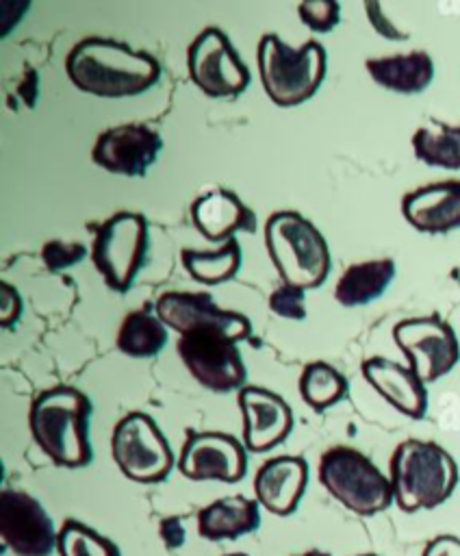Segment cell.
<instances>
[{"label":"cell","mask_w":460,"mask_h":556,"mask_svg":"<svg viewBox=\"0 0 460 556\" xmlns=\"http://www.w3.org/2000/svg\"><path fill=\"white\" fill-rule=\"evenodd\" d=\"M65 72L78 91L100 98H128L148 91L161 78V63L113 37L91 35L72 46Z\"/></svg>","instance_id":"obj_1"},{"label":"cell","mask_w":460,"mask_h":556,"mask_svg":"<svg viewBox=\"0 0 460 556\" xmlns=\"http://www.w3.org/2000/svg\"><path fill=\"white\" fill-rule=\"evenodd\" d=\"M91 413V400L80 389L67 384L46 389L28 410L33 441L56 467H87L93 458L89 441Z\"/></svg>","instance_id":"obj_2"},{"label":"cell","mask_w":460,"mask_h":556,"mask_svg":"<svg viewBox=\"0 0 460 556\" xmlns=\"http://www.w3.org/2000/svg\"><path fill=\"white\" fill-rule=\"evenodd\" d=\"M393 500L404 513L440 506L458 484L453 456L434 441L406 439L391 456Z\"/></svg>","instance_id":"obj_3"},{"label":"cell","mask_w":460,"mask_h":556,"mask_svg":"<svg viewBox=\"0 0 460 556\" xmlns=\"http://www.w3.org/2000/svg\"><path fill=\"white\" fill-rule=\"evenodd\" d=\"M265 245L282 285L315 289L330 274V248L321 230L297 211H276L265 222Z\"/></svg>","instance_id":"obj_4"},{"label":"cell","mask_w":460,"mask_h":556,"mask_svg":"<svg viewBox=\"0 0 460 556\" xmlns=\"http://www.w3.org/2000/svg\"><path fill=\"white\" fill-rule=\"evenodd\" d=\"M256 63L265 93L278 106H297L312 98L325 78V48L308 39L299 48L265 33L256 48Z\"/></svg>","instance_id":"obj_5"},{"label":"cell","mask_w":460,"mask_h":556,"mask_svg":"<svg viewBox=\"0 0 460 556\" xmlns=\"http://www.w3.org/2000/svg\"><path fill=\"white\" fill-rule=\"evenodd\" d=\"M319 482L338 504L360 517L378 515L395 502L391 478L349 445H334L321 454Z\"/></svg>","instance_id":"obj_6"},{"label":"cell","mask_w":460,"mask_h":556,"mask_svg":"<svg viewBox=\"0 0 460 556\" xmlns=\"http://www.w3.org/2000/svg\"><path fill=\"white\" fill-rule=\"evenodd\" d=\"M148 256V222L141 213L119 211L106 217L93 237L91 261L108 289L126 293Z\"/></svg>","instance_id":"obj_7"},{"label":"cell","mask_w":460,"mask_h":556,"mask_svg":"<svg viewBox=\"0 0 460 556\" xmlns=\"http://www.w3.org/2000/svg\"><path fill=\"white\" fill-rule=\"evenodd\" d=\"M111 452L119 471L141 484L165 480L176 463L165 434L156 421L141 410H132L115 424Z\"/></svg>","instance_id":"obj_8"},{"label":"cell","mask_w":460,"mask_h":556,"mask_svg":"<svg viewBox=\"0 0 460 556\" xmlns=\"http://www.w3.org/2000/svg\"><path fill=\"white\" fill-rule=\"evenodd\" d=\"M393 341L423 384L436 382L460 361V341L451 324L436 313L397 321Z\"/></svg>","instance_id":"obj_9"},{"label":"cell","mask_w":460,"mask_h":556,"mask_svg":"<svg viewBox=\"0 0 460 556\" xmlns=\"http://www.w3.org/2000/svg\"><path fill=\"white\" fill-rule=\"evenodd\" d=\"M237 343L239 341L223 330L204 328L180 334L176 348L187 371L202 387L217 393H228L241 391L247 378V369Z\"/></svg>","instance_id":"obj_10"},{"label":"cell","mask_w":460,"mask_h":556,"mask_svg":"<svg viewBox=\"0 0 460 556\" xmlns=\"http://www.w3.org/2000/svg\"><path fill=\"white\" fill-rule=\"evenodd\" d=\"M187 72L191 83L208 98H232L250 85L247 65L217 26H206L189 43Z\"/></svg>","instance_id":"obj_11"},{"label":"cell","mask_w":460,"mask_h":556,"mask_svg":"<svg viewBox=\"0 0 460 556\" xmlns=\"http://www.w3.org/2000/svg\"><path fill=\"white\" fill-rule=\"evenodd\" d=\"M0 536L15 556H50L56 549L59 532L39 500L24 491L4 489L0 495Z\"/></svg>","instance_id":"obj_12"},{"label":"cell","mask_w":460,"mask_h":556,"mask_svg":"<svg viewBox=\"0 0 460 556\" xmlns=\"http://www.w3.org/2000/svg\"><path fill=\"white\" fill-rule=\"evenodd\" d=\"M154 311L161 321L178 334L204 328L223 330L237 341H245L252 334V324L245 315L219 308L208 293L165 291L163 295H158Z\"/></svg>","instance_id":"obj_13"},{"label":"cell","mask_w":460,"mask_h":556,"mask_svg":"<svg viewBox=\"0 0 460 556\" xmlns=\"http://www.w3.org/2000/svg\"><path fill=\"white\" fill-rule=\"evenodd\" d=\"M178 469L189 480L239 482L247 471L245 445L226 432H189Z\"/></svg>","instance_id":"obj_14"},{"label":"cell","mask_w":460,"mask_h":556,"mask_svg":"<svg viewBox=\"0 0 460 556\" xmlns=\"http://www.w3.org/2000/svg\"><path fill=\"white\" fill-rule=\"evenodd\" d=\"M163 148L161 135L145 124H119L102 130L91 148L98 167L119 176H145Z\"/></svg>","instance_id":"obj_15"},{"label":"cell","mask_w":460,"mask_h":556,"mask_svg":"<svg viewBox=\"0 0 460 556\" xmlns=\"http://www.w3.org/2000/svg\"><path fill=\"white\" fill-rule=\"evenodd\" d=\"M243 415V445L250 452H269L293 430L291 406L273 391L245 384L237 395Z\"/></svg>","instance_id":"obj_16"},{"label":"cell","mask_w":460,"mask_h":556,"mask_svg":"<svg viewBox=\"0 0 460 556\" xmlns=\"http://www.w3.org/2000/svg\"><path fill=\"white\" fill-rule=\"evenodd\" d=\"M404 219L419 232L443 235L460 228V178L423 185L401 198Z\"/></svg>","instance_id":"obj_17"},{"label":"cell","mask_w":460,"mask_h":556,"mask_svg":"<svg viewBox=\"0 0 460 556\" xmlns=\"http://www.w3.org/2000/svg\"><path fill=\"white\" fill-rule=\"evenodd\" d=\"M308 482V465L302 456H276L265 460L254 476V493L256 502L278 515H291Z\"/></svg>","instance_id":"obj_18"},{"label":"cell","mask_w":460,"mask_h":556,"mask_svg":"<svg viewBox=\"0 0 460 556\" xmlns=\"http://www.w3.org/2000/svg\"><path fill=\"white\" fill-rule=\"evenodd\" d=\"M360 369L365 380L401 415L410 419H421L425 415L427 389L410 367L384 356H371Z\"/></svg>","instance_id":"obj_19"},{"label":"cell","mask_w":460,"mask_h":556,"mask_svg":"<svg viewBox=\"0 0 460 556\" xmlns=\"http://www.w3.org/2000/svg\"><path fill=\"white\" fill-rule=\"evenodd\" d=\"M191 222L208 241H228L234 232L256 230L254 213L228 189H210L191 202Z\"/></svg>","instance_id":"obj_20"},{"label":"cell","mask_w":460,"mask_h":556,"mask_svg":"<svg viewBox=\"0 0 460 556\" xmlns=\"http://www.w3.org/2000/svg\"><path fill=\"white\" fill-rule=\"evenodd\" d=\"M260 526L258 502L245 495H228L197 513V534L206 541H232Z\"/></svg>","instance_id":"obj_21"},{"label":"cell","mask_w":460,"mask_h":556,"mask_svg":"<svg viewBox=\"0 0 460 556\" xmlns=\"http://www.w3.org/2000/svg\"><path fill=\"white\" fill-rule=\"evenodd\" d=\"M365 67L380 87L397 93H419L434 78V61L425 50L367 59Z\"/></svg>","instance_id":"obj_22"},{"label":"cell","mask_w":460,"mask_h":556,"mask_svg":"<svg viewBox=\"0 0 460 556\" xmlns=\"http://www.w3.org/2000/svg\"><path fill=\"white\" fill-rule=\"evenodd\" d=\"M395 278V261L393 258H371L362 263L349 265L336 287H334V300L347 308L365 306L388 289V285Z\"/></svg>","instance_id":"obj_23"},{"label":"cell","mask_w":460,"mask_h":556,"mask_svg":"<svg viewBox=\"0 0 460 556\" xmlns=\"http://www.w3.org/2000/svg\"><path fill=\"white\" fill-rule=\"evenodd\" d=\"M117 350L132 358H150L156 356L167 343V326L158 315L145 308L130 311L117 330Z\"/></svg>","instance_id":"obj_24"},{"label":"cell","mask_w":460,"mask_h":556,"mask_svg":"<svg viewBox=\"0 0 460 556\" xmlns=\"http://www.w3.org/2000/svg\"><path fill=\"white\" fill-rule=\"evenodd\" d=\"M412 150L430 167L460 169V126L430 119L412 135Z\"/></svg>","instance_id":"obj_25"},{"label":"cell","mask_w":460,"mask_h":556,"mask_svg":"<svg viewBox=\"0 0 460 556\" xmlns=\"http://www.w3.org/2000/svg\"><path fill=\"white\" fill-rule=\"evenodd\" d=\"M182 265L187 274L202 285H221L230 280L241 267V245L232 237L217 250H182Z\"/></svg>","instance_id":"obj_26"},{"label":"cell","mask_w":460,"mask_h":556,"mask_svg":"<svg viewBox=\"0 0 460 556\" xmlns=\"http://www.w3.org/2000/svg\"><path fill=\"white\" fill-rule=\"evenodd\" d=\"M347 389V378L325 361H312L299 374V395L317 413L341 402Z\"/></svg>","instance_id":"obj_27"},{"label":"cell","mask_w":460,"mask_h":556,"mask_svg":"<svg viewBox=\"0 0 460 556\" xmlns=\"http://www.w3.org/2000/svg\"><path fill=\"white\" fill-rule=\"evenodd\" d=\"M56 552L61 556H122L119 547L111 539L76 519L63 521L56 539Z\"/></svg>","instance_id":"obj_28"},{"label":"cell","mask_w":460,"mask_h":556,"mask_svg":"<svg viewBox=\"0 0 460 556\" xmlns=\"http://www.w3.org/2000/svg\"><path fill=\"white\" fill-rule=\"evenodd\" d=\"M297 15L315 33H330L341 22V4L334 0H306L297 4Z\"/></svg>","instance_id":"obj_29"},{"label":"cell","mask_w":460,"mask_h":556,"mask_svg":"<svg viewBox=\"0 0 460 556\" xmlns=\"http://www.w3.org/2000/svg\"><path fill=\"white\" fill-rule=\"evenodd\" d=\"M269 308L284 319H304L306 317V295L304 289L280 285L269 295Z\"/></svg>","instance_id":"obj_30"},{"label":"cell","mask_w":460,"mask_h":556,"mask_svg":"<svg viewBox=\"0 0 460 556\" xmlns=\"http://www.w3.org/2000/svg\"><path fill=\"white\" fill-rule=\"evenodd\" d=\"M87 254L85 245L82 243H65V241H48L43 243L41 248V258H43V265L50 269V271H61L65 267H72L76 265L78 261H82Z\"/></svg>","instance_id":"obj_31"},{"label":"cell","mask_w":460,"mask_h":556,"mask_svg":"<svg viewBox=\"0 0 460 556\" xmlns=\"http://www.w3.org/2000/svg\"><path fill=\"white\" fill-rule=\"evenodd\" d=\"M22 313V300L15 287H11L9 282H2V302H0V321L2 328H11Z\"/></svg>","instance_id":"obj_32"},{"label":"cell","mask_w":460,"mask_h":556,"mask_svg":"<svg viewBox=\"0 0 460 556\" xmlns=\"http://www.w3.org/2000/svg\"><path fill=\"white\" fill-rule=\"evenodd\" d=\"M365 9H367V15H369V22L373 24V28H375L382 37H386V39H406V37H408L406 33L397 30V28L384 17L382 7H380L378 2H367Z\"/></svg>","instance_id":"obj_33"},{"label":"cell","mask_w":460,"mask_h":556,"mask_svg":"<svg viewBox=\"0 0 460 556\" xmlns=\"http://www.w3.org/2000/svg\"><path fill=\"white\" fill-rule=\"evenodd\" d=\"M158 532H161L163 543H165L169 549H178V547L184 543V536H187V534H184L182 519H180L178 515H171V517L161 519Z\"/></svg>","instance_id":"obj_34"},{"label":"cell","mask_w":460,"mask_h":556,"mask_svg":"<svg viewBox=\"0 0 460 556\" xmlns=\"http://www.w3.org/2000/svg\"><path fill=\"white\" fill-rule=\"evenodd\" d=\"M421 556H460V539L453 534H440L425 545Z\"/></svg>","instance_id":"obj_35"},{"label":"cell","mask_w":460,"mask_h":556,"mask_svg":"<svg viewBox=\"0 0 460 556\" xmlns=\"http://www.w3.org/2000/svg\"><path fill=\"white\" fill-rule=\"evenodd\" d=\"M295 556H330V554H328V552H323V549H306V552L295 554Z\"/></svg>","instance_id":"obj_36"},{"label":"cell","mask_w":460,"mask_h":556,"mask_svg":"<svg viewBox=\"0 0 460 556\" xmlns=\"http://www.w3.org/2000/svg\"><path fill=\"white\" fill-rule=\"evenodd\" d=\"M223 556H250V554H245V552H230V554H223Z\"/></svg>","instance_id":"obj_37"},{"label":"cell","mask_w":460,"mask_h":556,"mask_svg":"<svg viewBox=\"0 0 460 556\" xmlns=\"http://www.w3.org/2000/svg\"><path fill=\"white\" fill-rule=\"evenodd\" d=\"M360 556H375V554H360Z\"/></svg>","instance_id":"obj_38"}]
</instances>
